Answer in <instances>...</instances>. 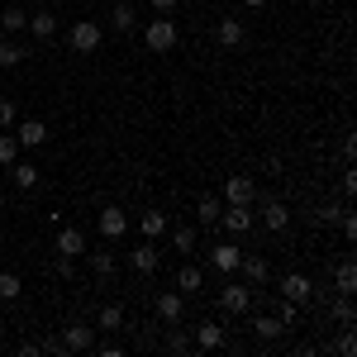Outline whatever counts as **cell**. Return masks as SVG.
<instances>
[{"label":"cell","mask_w":357,"mask_h":357,"mask_svg":"<svg viewBox=\"0 0 357 357\" xmlns=\"http://www.w3.org/2000/svg\"><path fill=\"white\" fill-rule=\"evenodd\" d=\"M172 248H176V252L186 257V252L195 248V229H176V234H172Z\"/></svg>","instance_id":"d6a6232c"},{"label":"cell","mask_w":357,"mask_h":357,"mask_svg":"<svg viewBox=\"0 0 357 357\" xmlns=\"http://www.w3.org/2000/svg\"><path fill=\"white\" fill-rule=\"evenodd\" d=\"M238 267H243V281H252V286H262V281L272 276L267 257H238Z\"/></svg>","instance_id":"603a6c76"},{"label":"cell","mask_w":357,"mask_h":357,"mask_svg":"<svg viewBox=\"0 0 357 357\" xmlns=\"http://www.w3.org/2000/svg\"><path fill=\"white\" fill-rule=\"evenodd\" d=\"M124 324V305H105L100 310V329H119Z\"/></svg>","instance_id":"1f68e13d"},{"label":"cell","mask_w":357,"mask_h":357,"mask_svg":"<svg viewBox=\"0 0 357 357\" xmlns=\"http://www.w3.org/2000/svg\"><path fill=\"white\" fill-rule=\"evenodd\" d=\"M243 38H248V33H243V20H234V15L215 24V43H220V48H238Z\"/></svg>","instance_id":"7c38bea8"},{"label":"cell","mask_w":357,"mask_h":357,"mask_svg":"<svg viewBox=\"0 0 357 357\" xmlns=\"http://www.w3.org/2000/svg\"><path fill=\"white\" fill-rule=\"evenodd\" d=\"M262 224H267L272 234H281V229L291 224V205H286V200H267V205H262Z\"/></svg>","instance_id":"5bb4252c"},{"label":"cell","mask_w":357,"mask_h":357,"mask_svg":"<svg viewBox=\"0 0 357 357\" xmlns=\"http://www.w3.org/2000/svg\"><path fill=\"white\" fill-rule=\"evenodd\" d=\"M57 276H62V281H72V276H77V262H72L67 252H57Z\"/></svg>","instance_id":"74e56055"},{"label":"cell","mask_w":357,"mask_h":357,"mask_svg":"<svg viewBox=\"0 0 357 357\" xmlns=\"http://www.w3.org/2000/svg\"><path fill=\"white\" fill-rule=\"evenodd\" d=\"M343 195H357V172H343Z\"/></svg>","instance_id":"b9f144b4"},{"label":"cell","mask_w":357,"mask_h":357,"mask_svg":"<svg viewBox=\"0 0 357 357\" xmlns=\"http://www.w3.org/2000/svg\"><path fill=\"white\" fill-rule=\"evenodd\" d=\"M176 38H181V29H176V20H172V15H158L153 24L143 29L148 53H172V48H176Z\"/></svg>","instance_id":"6da1fadb"},{"label":"cell","mask_w":357,"mask_h":357,"mask_svg":"<svg viewBox=\"0 0 357 357\" xmlns=\"http://www.w3.org/2000/svg\"><path fill=\"white\" fill-rule=\"evenodd\" d=\"M0 29H5V33H24L29 29L24 5H5V10H0Z\"/></svg>","instance_id":"44dd1931"},{"label":"cell","mask_w":357,"mask_h":357,"mask_svg":"<svg viewBox=\"0 0 357 357\" xmlns=\"http://www.w3.org/2000/svg\"><path fill=\"white\" fill-rule=\"evenodd\" d=\"M57 252H67V257H82V252H86V238H82V229H72V224H67V229L57 234Z\"/></svg>","instance_id":"7402d4cb"},{"label":"cell","mask_w":357,"mask_h":357,"mask_svg":"<svg viewBox=\"0 0 357 357\" xmlns=\"http://www.w3.org/2000/svg\"><path fill=\"white\" fill-rule=\"evenodd\" d=\"M0 333H5V314H0Z\"/></svg>","instance_id":"f6af8a7d"},{"label":"cell","mask_w":357,"mask_h":357,"mask_svg":"<svg viewBox=\"0 0 357 357\" xmlns=\"http://www.w3.org/2000/svg\"><path fill=\"white\" fill-rule=\"evenodd\" d=\"M15 138H20V148H38V143H48V124L43 119H15Z\"/></svg>","instance_id":"52a82bcc"},{"label":"cell","mask_w":357,"mask_h":357,"mask_svg":"<svg viewBox=\"0 0 357 357\" xmlns=\"http://www.w3.org/2000/svg\"><path fill=\"white\" fill-rule=\"evenodd\" d=\"M243 5H248V10H262V5H267V0H243Z\"/></svg>","instance_id":"ee69618b"},{"label":"cell","mask_w":357,"mask_h":357,"mask_svg":"<svg viewBox=\"0 0 357 357\" xmlns=\"http://www.w3.org/2000/svg\"><path fill=\"white\" fill-rule=\"evenodd\" d=\"M38 5H48V0H38Z\"/></svg>","instance_id":"bcb514c9"},{"label":"cell","mask_w":357,"mask_h":357,"mask_svg":"<svg viewBox=\"0 0 357 357\" xmlns=\"http://www.w3.org/2000/svg\"><path fill=\"white\" fill-rule=\"evenodd\" d=\"M43 353V343H33V338H24V343H20V357H38Z\"/></svg>","instance_id":"60d3db41"},{"label":"cell","mask_w":357,"mask_h":357,"mask_svg":"<svg viewBox=\"0 0 357 357\" xmlns=\"http://www.w3.org/2000/svg\"><path fill=\"white\" fill-rule=\"evenodd\" d=\"M29 33L48 43V38L57 33V15H53V10H33V15H29Z\"/></svg>","instance_id":"9a60e30c"},{"label":"cell","mask_w":357,"mask_h":357,"mask_svg":"<svg viewBox=\"0 0 357 357\" xmlns=\"http://www.w3.org/2000/svg\"><path fill=\"white\" fill-rule=\"evenodd\" d=\"M310 296H314V281H310V276L291 272L286 281H281V301H296V305H305Z\"/></svg>","instance_id":"ba28073f"},{"label":"cell","mask_w":357,"mask_h":357,"mask_svg":"<svg viewBox=\"0 0 357 357\" xmlns=\"http://www.w3.org/2000/svg\"><path fill=\"white\" fill-rule=\"evenodd\" d=\"M220 310L224 314H252V291H248V281H229V286H224Z\"/></svg>","instance_id":"7a4b0ae2"},{"label":"cell","mask_w":357,"mask_h":357,"mask_svg":"<svg viewBox=\"0 0 357 357\" xmlns=\"http://www.w3.org/2000/svg\"><path fill=\"white\" fill-rule=\"evenodd\" d=\"M220 224L229 234H248L252 229V205H229V210H220Z\"/></svg>","instance_id":"8fae6325"},{"label":"cell","mask_w":357,"mask_h":357,"mask_svg":"<svg viewBox=\"0 0 357 357\" xmlns=\"http://www.w3.org/2000/svg\"><path fill=\"white\" fill-rule=\"evenodd\" d=\"M238 257H243V252H238V248L234 243H215V257H210V262H215V272H238Z\"/></svg>","instance_id":"ac0fdd59"},{"label":"cell","mask_w":357,"mask_h":357,"mask_svg":"<svg viewBox=\"0 0 357 357\" xmlns=\"http://www.w3.org/2000/svg\"><path fill=\"white\" fill-rule=\"evenodd\" d=\"M129 267H134L138 276H153V272H158V248L148 243V238H143V243H134V252H129Z\"/></svg>","instance_id":"30bf717a"},{"label":"cell","mask_w":357,"mask_h":357,"mask_svg":"<svg viewBox=\"0 0 357 357\" xmlns=\"http://www.w3.org/2000/svg\"><path fill=\"white\" fill-rule=\"evenodd\" d=\"M10 176H15L20 191H33V186H38V167H33V162H15V167H10Z\"/></svg>","instance_id":"d4e9b609"},{"label":"cell","mask_w":357,"mask_h":357,"mask_svg":"<svg viewBox=\"0 0 357 357\" xmlns=\"http://www.w3.org/2000/svg\"><path fill=\"white\" fill-rule=\"evenodd\" d=\"M252 195H257V181L252 176H229V186H224V200L229 205H252Z\"/></svg>","instance_id":"9c48e42d"},{"label":"cell","mask_w":357,"mask_h":357,"mask_svg":"<svg viewBox=\"0 0 357 357\" xmlns=\"http://www.w3.org/2000/svg\"><path fill=\"white\" fill-rule=\"evenodd\" d=\"M91 272H96V276H105V281L114 276V252H110V248H100V252H91Z\"/></svg>","instance_id":"83f0119b"},{"label":"cell","mask_w":357,"mask_h":357,"mask_svg":"<svg viewBox=\"0 0 357 357\" xmlns=\"http://www.w3.org/2000/svg\"><path fill=\"white\" fill-rule=\"evenodd\" d=\"M138 234H143L148 243H158V238L167 234V215L162 210H143V215H138Z\"/></svg>","instance_id":"4fadbf2b"},{"label":"cell","mask_w":357,"mask_h":357,"mask_svg":"<svg viewBox=\"0 0 357 357\" xmlns=\"http://www.w3.org/2000/svg\"><path fill=\"white\" fill-rule=\"evenodd\" d=\"M333 319H338V324H353V301H348V296H343V301H333V310H329Z\"/></svg>","instance_id":"e575fe53"},{"label":"cell","mask_w":357,"mask_h":357,"mask_svg":"<svg viewBox=\"0 0 357 357\" xmlns=\"http://www.w3.org/2000/svg\"><path fill=\"white\" fill-rule=\"evenodd\" d=\"M276 319H281V324L291 329V324L301 319V305H296V301H281V305H276Z\"/></svg>","instance_id":"836d02e7"},{"label":"cell","mask_w":357,"mask_h":357,"mask_svg":"<svg viewBox=\"0 0 357 357\" xmlns=\"http://www.w3.org/2000/svg\"><path fill=\"white\" fill-rule=\"evenodd\" d=\"M329 353H338V357H353V353H357V338H353V333H343L338 343H329Z\"/></svg>","instance_id":"d590c367"},{"label":"cell","mask_w":357,"mask_h":357,"mask_svg":"<svg viewBox=\"0 0 357 357\" xmlns=\"http://www.w3.org/2000/svg\"><path fill=\"white\" fill-rule=\"evenodd\" d=\"M24 43H20V38H15V33H5V38H0V67H20V62H24Z\"/></svg>","instance_id":"ffe728a7"},{"label":"cell","mask_w":357,"mask_h":357,"mask_svg":"<svg viewBox=\"0 0 357 357\" xmlns=\"http://www.w3.org/2000/svg\"><path fill=\"white\" fill-rule=\"evenodd\" d=\"M124 234H129V215L119 205H100V238L105 243H119Z\"/></svg>","instance_id":"277c9868"},{"label":"cell","mask_w":357,"mask_h":357,"mask_svg":"<svg viewBox=\"0 0 357 357\" xmlns=\"http://www.w3.org/2000/svg\"><path fill=\"white\" fill-rule=\"evenodd\" d=\"M252 333H257L262 343H276V338L286 333V324H281L276 314H257V319H252Z\"/></svg>","instance_id":"d6986e66"},{"label":"cell","mask_w":357,"mask_h":357,"mask_svg":"<svg viewBox=\"0 0 357 357\" xmlns=\"http://www.w3.org/2000/svg\"><path fill=\"white\" fill-rule=\"evenodd\" d=\"M148 5H153L158 15H172V10H176V0H148Z\"/></svg>","instance_id":"7bdbcfd3"},{"label":"cell","mask_w":357,"mask_h":357,"mask_svg":"<svg viewBox=\"0 0 357 357\" xmlns=\"http://www.w3.org/2000/svg\"><path fill=\"white\" fill-rule=\"evenodd\" d=\"M67 43H72V53H96L100 48V24L96 20H77L72 33H67Z\"/></svg>","instance_id":"3957f363"},{"label":"cell","mask_w":357,"mask_h":357,"mask_svg":"<svg viewBox=\"0 0 357 357\" xmlns=\"http://www.w3.org/2000/svg\"><path fill=\"white\" fill-rule=\"evenodd\" d=\"M338 224H343V238L353 243V238H357V220H353V215H348V210H343V215H338Z\"/></svg>","instance_id":"ab89813d"},{"label":"cell","mask_w":357,"mask_h":357,"mask_svg":"<svg viewBox=\"0 0 357 357\" xmlns=\"http://www.w3.org/2000/svg\"><path fill=\"white\" fill-rule=\"evenodd\" d=\"M20 291H24V281L15 272H0V301H20Z\"/></svg>","instance_id":"4dcf8cb0"},{"label":"cell","mask_w":357,"mask_h":357,"mask_svg":"<svg viewBox=\"0 0 357 357\" xmlns=\"http://www.w3.org/2000/svg\"><path fill=\"white\" fill-rule=\"evenodd\" d=\"M57 343H62V353H91L96 348V329L91 324H67Z\"/></svg>","instance_id":"5b68a950"},{"label":"cell","mask_w":357,"mask_h":357,"mask_svg":"<svg viewBox=\"0 0 357 357\" xmlns=\"http://www.w3.org/2000/svg\"><path fill=\"white\" fill-rule=\"evenodd\" d=\"M15 119H20L15 114V100H0V129H15Z\"/></svg>","instance_id":"8d00e7d4"},{"label":"cell","mask_w":357,"mask_h":357,"mask_svg":"<svg viewBox=\"0 0 357 357\" xmlns=\"http://www.w3.org/2000/svg\"><path fill=\"white\" fill-rule=\"evenodd\" d=\"M167 353H176V357H186V353H195L191 333H181V324H172V333H167Z\"/></svg>","instance_id":"484cf974"},{"label":"cell","mask_w":357,"mask_h":357,"mask_svg":"<svg viewBox=\"0 0 357 357\" xmlns=\"http://www.w3.org/2000/svg\"><path fill=\"white\" fill-rule=\"evenodd\" d=\"M200 286H205V276L195 272V267H181V272H176V291H181V296H195Z\"/></svg>","instance_id":"4316f807"},{"label":"cell","mask_w":357,"mask_h":357,"mask_svg":"<svg viewBox=\"0 0 357 357\" xmlns=\"http://www.w3.org/2000/svg\"><path fill=\"white\" fill-rule=\"evenodd\" d=\"M15 162H20V138L0 134V167H15Z\"/></svg>","instance_id":"f1b7e54d"},{"label":"cell","mask_w":357,"mask_h":357,"mask_svg":"<svg viewBox=\"0 0 357 357\" xmlns=\"http://www.w3.org/2000/svg\"><path fill=\"white\" fill-rule=\"evenodd\" d=\"M200 353H215V348H224V329L220 324H195V338H191Z\"/></svg>","instance_id":"2e32d148"},{"label":"cell","mask_w":357,"mask_h":357,"mask_svg":"<svg viewBox=\"0 0 357 357\" xmlns=\"http://www.w3.org/2000/svg\"><path fill=\"white\" fill-rule=\"evenodd\" d=\"M158 319L181 324V319H186V296H181V291H162V296H158Z\"/></svg>","instance_id":"8992f818"},{"label":"cell","mask_w":357,"mask_h":357,"mask_svg":"<svg viewBox=\"0 0 357 357\" xmlns=\"http://www.w3.org/2000/svg\"><path fill=\"white\" fill-rule=\"evenodd\" d=\"M338 215H343V205H324L314 220H319V224H338Z\"/></svg>","instance_id":"f35d334b"},{"label":"cell","mask_w":357,"mask_h":357,"mask_svg":"<svg viewBox=\"0 0 357 357\" xmlns=\"http://www.w3.org/2000/svg\"><path fill=\"white\" fill-rule=\"evenodd\" d=\"M333 286H338L343 296H353V291H357V267L348 262V257H343V262L333 267Z\"/></svg>","instance_id":"cb8c5ba5"},{"label":"cell","mask_w":357,"mask_h":357,"mask_svg":"<svg viewBox=\"0 0 357 357\" xmlns=\"http://www.w3.org/2000/svg\"><path fill=\"white\" fill-rule=\"evenodd\" d=\"M195 220H200V224H215V220H220V200H215V195H200V205H195Z\"/></svg>","instance_id":"f546056e"},{"label":"cell","mask_w":357,"mask_h":357,"mask_svg":"<svg viewBox=\"0 0 357 357\" xmlns=\"http://www.w3.org/2000/svg\"><path fill=\"white\" fill-rule=\"evenodd\" d=\"M110 24L119 29V33H134V29H138V10L129 5V0H114V10H110Z\"/></svg>","instance_id":"e0dca14e"}]
</instances>
